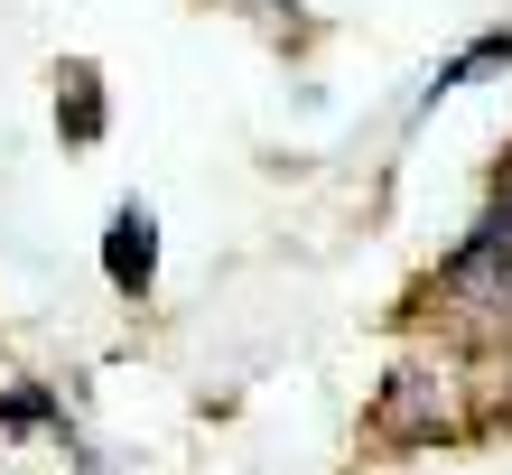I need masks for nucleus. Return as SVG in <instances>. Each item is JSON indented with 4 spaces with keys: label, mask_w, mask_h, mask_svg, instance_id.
<instances>
[{
    "label": "nucleus",
    "mask_w": 512,
    "mask_h": 475,
    "mask_svg": "<svg viewBox=\"0 0 512 475\" xmlns=\"http://www.w3.org/2000/svg\"><path fill=\"white\" fill-rule=\"evenodd\" d=\"M103 271H112V289H140L159 280V224H149V205H122L112 215V233H103Z\"/></svg>",
    "instance_id": "1"
},
{
    "label": "nucleus",
    "mask_w": 512,
    "mask_h": 475,
    "mask_svg": "<svg viewBox=\"0 0 512 475\" xmlns=\"http://www.w3.org/2000/svg\"><path fill=\"white\" fill-rule=\"evenodd\" d=\"M447 280H466V289H503L512 280V187L494 196V215L466 233V252L447 261Z\"/></svg>",
    "instance_id": "2"
},
{
    "label": "nucleus",
    "mask_w": 512,
    "mask_h": 475,
    "mask_svg": "<svg viewBox=\"0 0 512 475\" xmlns=\"http://www.w3.org/2000/svg\"><path fill=\"white\" fill-rule=\"evenodd\" d=\"M56 122H66V140H103V84H94V66H66Z\"/></svg>",
    "instance_id": "3"
}]
</instances>
